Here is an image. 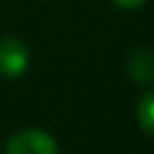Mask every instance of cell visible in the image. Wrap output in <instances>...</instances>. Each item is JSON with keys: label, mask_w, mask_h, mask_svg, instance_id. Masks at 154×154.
Returning a JSON list of instances; mask_svg holds the SVG:
<instances>
[{"label": "cell", "mask_w": 154, "mask_h": 154, "mask_svg": "<svg viewBox=\"0 0 154 154\" xmlns=\"http://www.w3.org/2000/svg\"><path fill=\"white\" fill-rule=\"evenodd\" d=\"M57 141L40 129H23L9 137L5 154H57Z\"/></svg>", "instance_id": "1"}, {"label": "cell", "mask_w": 154, "mask_h": 154, "mask_svg": "<svg viewBox=\"0 0 154 154\" xmlns=\"http://www.w3.org/2000/svg\"><path fill=\"white\" fill-rule=\"evenodd\" d=\"M30 66V49L17 36L0 38V76L19 78Z\"/></svg>", "instance_id": "2"}, {"label": "cell", "mask_w": 154, "mask_h": 154, "mask_svg": "<svg viewBox=\"0 0 154 154\" xmlns=\"http://www.w3.org/2000/svg\"><path fill=\"white\" fill-rule=\"evenodd\" d=\"M127 76L137 85H148L154 80V53L146 47H135L125 59Z\"/></svg>", "instance_id": "3"}, {"label": "cell", "mask_w": 154, "mask_h": 154, "mask_svg": "<svg viewBox=\"0 0 154 154\" xmlns=\"http://www.w3.org/2000/svg\"><path fill=\"white\" fill-rule=\"evenodd\" d=\"M135 116H137L139 129H141L146 135L154 137V89L148 91V93L139 99Z\"/></svg>", "instance_id": "4"}, {"label": "cell", "mask_w": 154, "mask_h": 154, "mask_svg": "<svg viewBox=\"0 0 154 154\" xmlns=\"http://www.w3.org/2000/svg\"><path fill=\"white\" fill-rule=\"evenodd\" d=\"M112 2L118 7V9H125V11H133V9H139L141 5H146L148 0H112Z\"/></svg>", "instance_id": "5"}]
</instances>
